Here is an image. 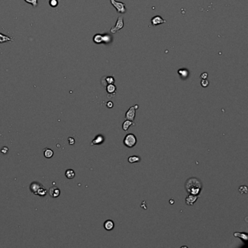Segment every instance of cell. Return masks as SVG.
<instances>
[{
    "mask_svg": "<svg viewBox=\"0 0 248 248\" xmlns=\"http://www.w3.org/2000/svg\"><path fill=\"white\" fill-rule=\"evenodd\" d=\"M202 188L201 182L196 178H189L186 182V189L189 194L199 196Z\"/></svg>",
    "mask_w": 248,
    "mask_h": 248,
    "instance_id": "obj_1",
    "label": "cell"
},
{
    "mask_svg": "<svg viewBox=\"0 0 248 248\" xmlns=\"http://www.w3.org/2000/svg\"><path fill=\"white\" fill-rule=\"evenodd\" d=\"M113 38L111 35L109 34H95L93 37V42L96 44H101V43H105L108 44L112 42Z\"/></svg>",
    "mask_w": 248,
    "mask_h": 248,
    "instance_id": "obj_2",
    "label": "cell"
},
{
    "mask_svg": "<svg viewBox=\"0 0 248 248\" xmlns=\"http://www.w3.org/2000/svg\"><path fill=\"white\" fill-rule=\"evenodd\" d=\"M137 143V138L135 137L134 134L129 133V134L126 135L124 139V145L128 148H131L134 147Z\"/></svg>",
    "mask_w": 248,
    "mask_h": 248,
    "instance_id": "obj_3",
    "label": "cell"
},
{
    "mask_svg": "<svg viewBox=\"0 0 248 248\" xmlns=\"http://www.w3.org/2000/svg\"><path fill=\"white\" fill-rule=\"evenodd\" d=\"M110 1H111V4L115 7L117 11L119 13H125L127 12L125 3L121 2V1H117L116 0H110Z\"/></svg>",
    "mask_w": 248,
    "mask_h": 248,
    "instance_id": "obj_4",
    "label": "cell"
},
{
    "mask_svg": "<svg viewBox=\"0 0 248 248\" xmlns=\"http://www.w3.org/2000/svg\"><path fill=\"white\" fill-rule=\"evenodd\" d=\"M123 27H124L123 16H119L118 17V19H117L115 26H113V27L111 28L110 32H111V34H116L117 32H118L119 31H120Z\"/></svg>",
    "mask_w": 248,
    "mask_h": 248,
    "instance_id": "obj_5",
    "label": "cell"
},
{
    "mask_svg": "<svg viewBox=\"0 0 248 248\" xmlns=\"http://www.w3.org/2000/svg\"><path fill=\"white\" fill-rule=\"evenodd\" d=\"M135 108L134 106H131L129 108L128 111L125 114V119H128V120L134 121L135 117Z\"/></svg>",
    "mask_w": 248,
    "mask_h": 248,
    "instance_id": "obj_6",
    "label": "cell"
},
{
    "mask_svg": "<svg viewBox=\"0 0 248 248\" xmlns=\"http://www.w3.org/2000/svg\"><path fill=\"white\" fill-rule=\"evenodd\" d=\"M198 198H199V196H197V195L189 194V195L186 198V203L187 205L193 206L194 204L197 200Z\"/></svg>",
    "mask_w": 248,
    "mask_h": 248,
    "instance_id": "obj_7",
    "label": "cell"
},
{
    "mask_svg": "<svg viewBox=\"0 0 248 248\" xmlns=\"http://www.w3.org/2000/svg\"><path fill=\"white\" fill-rule=\"evenodd\" d=\"M151 23L153 26H158V25H160L164 24V23H166L165 20H164L163 18H162L159 15H156V16L153 17L151 20Z\"/></svg>",
    "mask_w": 248,
    "mask_h": 248,
    "instance_id": "obj_8",
    "label": "cell"
},
{
    "mask_svg": "<svg viewBox=\"0 0 248 248\" xmlns=\"http://www.w3.org/2000/svg\"><path fill=\"white\" fill-rule=\"evenodd\" d=\"M49 194L51 197L57 198L60 196V189L57 188L56 186H52L49 189Z\"/></svg>",
    "mask_w": 248,
    "mask_h": 248,
    "instance_id": "obj_9",
    "label": "cell"
},
{
    "mask_svg": "<svg viewBox=\"0 0 248 248\" xmlns=\"http://www.w3.org/2000/svg\"><path fill=\"white\" fill-rule=\"evenodd\" d=\"M104 141V137H103L102 135H97V136H95V138L92 140V143H91V145H100L102 144Z\"/></svg>",
    "mask_w": 248,
    "mask_h": 248,
    "instance_id": "obj_10",
    "label": "cell"
},
{
    "mask_svg": "<svg viewBox=\"0 0 248 248\" xmlns=\"http://www.w3.org/2000/svg\"><path fill=\"white\" fill-rule=\"evenodd\" d=\"M42 186V184H40L39 183L33 182L30 185V190H31V191H32V193L36 195L37 191L39 190V189L41 188Z\"/></svg>",
    "mask_w": 248,
    "mask_h": 248,
    "instance_id": "obj_11",
    "label": "cell"
},
{
    "mask_svg": "<svg viewBox=\"0 0 248 248\" xmlns=\"http://www.w3.org/2000/svg\"><path fill=\"white\" fill-rule=\"evenodd\" d=\"M114 226H115V224H114V221H111V220H107L103 224L104 229L106 231H111L114 228Z\"/></svg>",
    "mask_w": 248,
    "mask_h": 248,
    "instance_id": "obj_12",
    "label": "cell"
},
{
    "mask_svg": "<svg viewBox=\"0 0 248 248\" xmlns=\"http://www.w3.org/2000/svg\"><path fill=\"white\" fill-rule=\"evenodd\" d=\"M106 91L108 94H111L112 95H115L117 91V87L114 84H109L106 86Z\"/></svg>",
    "mask_w": 248,
    "mask_h": 248,
    "instance_id": "obj_13",
    "label": "cell"
},
{
    "mask_svg": "<svg viewBox=\"0 0 248 248\" xmlns=\"http://www.w3.org/2000/svg\"><path fill=\"white\" fill-rule=\"evenodd\" d=\"M135 125V124L134 123V122H133V121L128 120V119H125V121L124 122L123 125H122V129H123V130H125V131H127V130L129 129L130 126H132V125Z\"/></svg>",
    "mask_w": 248,
    "mask_h": 248,
    "instance_id": "obj_14",
    "label": "cell"
},
{
    "mask_svg": "<svg viewBox=\"0 0 248 248\" xmlns=\"http://www.w3.org/2000/svg\"><path fill=\"white\" fill-rule=\"evenodd\" d=\"M178 74L181 76V78H183V79L187 78V77H189V71L187 70V69H180V70L178 71Z\"/></svg>",
    "mask_w": 248,
    "mask_h": 248,
    "instance_id": "obj_15",
    "label": "cell"
},
{
    "mask_svg": "<svg viewBox=\"0 0 248 248\" xmlns=\"http://www.w3.org/2000/svg\"><path fill=\"white\" fill-rule=\"evenodd\" d=\"M65 175H66V177L68 179H72L75 177V172L72 169H68L65 173Z\"/></svg>",
    "mask_w": 248,
    "mask_h": 248,
    "instance_id": "obj_16",
    "label": "cell"
},
{
    "mask_svg": "<svg viewBox=\"0 0 248 248\" xmlns=\"http://www.w3.org/2000/svg\"><path fill=\"white\" fill-rule=\"evenodd\" d=\"M47 194V190L42 186L41 188L39 189V190L37 191V194H36V195H38V196H46Z\"/></svg>",
    "mask_w": 248,
    "mask_h": 248,
    "instance_id": "obj_17",
    "label": "cell"
},
{
    "mask_svg": "<svg viewBox=\"0 0 248 248\" xmlns=\"http://www.w3.org/2000/svg\"><path fill=\"white\" fill-rule=\"evenodd\" d=\"M53 154V151H52V149H50V148H46L44 151V157L47 158V159H50V158H52Z\"/></svg>",
    "mask_w": 248,
    "mask_h": 248,
    "instance_id": "obj_18",
    "label": "cell"
},
{
    "mask_svg": "<svg viewBox=\"0 0 248 248\" xmlns=\"http://www.w3.org/2000/svg\"><path fill=\"white\" fill-rule=\"evenodd\" d=\"M12 39L10 38V37H9L8 36H6L0 33V43H4V42H10V41H12Z\"/></svg>",
    "mask_w": 248,
    "mask_h": 248,
    "instance_id": "obj_19",
    "label": "cell"
},
{
    "mask_svg": "<svg viewBox=\"0 0 248 248\" xmlns=\"http://www.w3.org/2000/svg\"><path fill=\"white\" fill-rule=\"evenodd\" d=\"M128 162L130 163H136L140 162V157L138 156H131L128 158Z\"/></svg>",
    "mask_w": 248,
    "mask_h": 248,
    "instance_id": "obj_20",
    "label": "cell"
},
{
    "mask_svg": "<svg viewBox=\"0 0 248 248\" xmlns=\"http://www.w3.org/2000/svg\"><path fill=\"white\" fill-rule=\"evenodd\" d=\"M234 237H239L241 239L244 240V241H247L248 239V236L247 234H242V233H234Z\"/></svg>",
    "mask_w": 248,
    "mask_h": 248,
    "instance_id": "obj_21",
    "label": "cell"
},
{
    "mask_svg": "<svg viewBox=\"0 0 248 248\" xmlns=\"http://www.w3.org/2000/svg\"><path fill=\"white\" fill-rule=\"evenodd\" d=\"M105 80V82H106V85H109V84H113L114 82V81H115V80H114V79L112 77H105L104 78V80Z\"/></svg>",
    "mask_w": 248,
    "mask_h": 248,
    "instance_id": "obj_22",
    "label": "cell"
},
{
    "mask_svg": "<svg viewBox=\"0 0 248 248\" xmlns=\"http://www.w3.org/2000/svg\"><path fill=\"white\" fill-rule=\"evenodd\" d=\"M24 1L29 3V4H32L34 7H36L38 5V0H24Z\"/></svg>",
    "mask_w": 248,
    "mask_h": 248,
    "instance_id": "obj_23",
    "label": "cell"
},
{
    "mask_svg": "<svg viewBox=\"0 0 248 248\" xmlns=\"http://www.w3.org/2000/svg\"><path fill=\"white\" fill-rule=\"evenodd\" d=\"M239 191L241 194H247V187L246 186H241L239 189Z\"/></svg>",
    "mask_w": 248,
    "mask_h": 248,
    "instance_id": "obj_24",
    "label": "cell"
},
{
    "mask_svg": "<svg viewBox=\"0 0 248 248\" xmlns=\"http://www.w3.org/2000/svg\"><path fill=\"white\" fill-rule=\"evenodd\" d=\"M49 4H50L51 7H55L58 6V0H49Z\"/></svg>",
    "mask_w": 248,
    "mask_h": 248,
    "instance_id": "obj_25",
    "label": "cell"
},
{
    "mask_svg": "<svg viewBox=\"0 0 248 248\" xmlns=\"http://www.w3.org/2000/svg\"><path fill=\"white\" fill-rule=\"evenodd\" d=\"M201 85L203 87H207L209 85V81L207 80V79H206V80H202L201 82Z\"/></svg>",
    "mask_w": 248,
    "mask_h": 248,
    "instance_id": "obj_26",
    "label": "cell"
},
{
    "mask_svg": "<svg viewBox=\"0 0 248 248\" xmlns=\"http://www.w3.org/2000/svg\"><path fill=\"white\" fill-rule=\"evenodd\" d=\"M8 148L7 146H4L1 148V153H2L3 154H5L8 152Z\"/></svg>",
    "mask_w": 248,
    "mask_h": 248,
    "instance_id": "obj_27",
    "label": "cell"
},
{
    "mask_svg": "<svg viewBox=\"0 0 248 248\" xmlns=\"http://www.w3.org/2000/svg\"><path fill=\"white\" fill-rule=\"evenodd\" d=\"M68 140H69V144H70V145H74V144L75 143V140H74L73 138H71V137L69 138Z\"/></svg>",
    "mask_w": 248,
    "mask_h": 248,
    "instance_id": "obj_28",
    "label": "cell"
},
{
    "mask_svg": "<svg viewBox=\"0 0 248 248\" xmlns=\"http://www.w3.org/2000/svg\"><path fill=\"white\" fill-rule=\"evenodd\" d=\"M207 77H208V74H207V73H203L201 75V78L202 79V80H206V79L207 78Z\"/></svg>",
    "mask_w": 248,
    "mask_h": 248,
    "instance_id": "obj_29",
    "label": "cell"
},
{
    "mask_svg": "<svg viewBox=\"0 0 248 248\" xmlns=\"http://www.w3.org/2000/svg\"><path fill=\"white\" fill-rule=\"evenodd\" d=\"M114 106V104H113V103L111 101H108V103H106V106L108 107V108H111Z\"/></svg>",
    "mask_w": 248,
    "mask_h": 248,
    "instance_id": "obj_30",
    "label": "cell"
},
{
    "mask_svg": "<svg viewBox=\"0 0 248 248\" xmlns=\"http://www.w3.org/2000/svg\"><path fill=\"white\" fill-rule=\"evenodd\" d=\"M134 107H135V109H138L139 106H138V105H135Z\"/></svg>",
    "mask_w": 248,
    "mask_h": 248,
    "instance_id": "obj_31",
    "label": "cell"
}]
</instances>
